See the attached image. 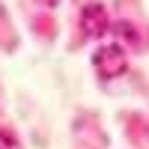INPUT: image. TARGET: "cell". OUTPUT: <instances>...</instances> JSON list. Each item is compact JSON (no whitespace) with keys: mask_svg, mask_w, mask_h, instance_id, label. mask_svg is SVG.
<instances>
[{"mask_svg":"<svg viewBox=\"0 0 149 149\" xmlns=\"http://www.w3.org/2000/svg\"><path fill=\"white\" fill-rule=\"evenodd\" d=\"M93 66H95V74L102 81H113L119 74H125L128 69V54L119 42H110V45H102L93 57Z\"/></svg>","mask_w":149,"mask_h":149,"instance_id":"obj_1","label":"cell"},{"mask_svg":"<svg viewBox=\"0 0 149 149\" xmlns=\"http://www.w3.org/2000/svg\"><path fill=\"white\" fill-rule=\"evenodd\" d=\"M81 30L86 39H95V36H104L110 30V21H107V12L102 3H86L81 9Z\"/></svg>","mask_w":149,"mask_h":149,"instance_id":"obj_2","label":"cell"},{"mask_svg":"<svg viewBox=\"0 0 149 149\" xmlns=\"http://www.w3.org/2000/svg\"><path fill=\"white\" fill-rule=\"evenodd\" d=\"M110 30L116 33V39H125V42L134 45V48L140 45V33H137V27H134V24H128V21H116V24H110Z\"/></svg>","mask_w":149,"mask_h":149,"instance_id":"obj_3","label":"cell"},{"mask_svg":"<svg viewBox=\"0 0 149 149\" xmlns=\"http://www.w3.org/2000/svg\"><path fill=\"white\" fill-rule=\"evenodd\" d=\"M0 149H21V140L9 128H0Z\"/></svg>","mask_w":149,"mask_h":149,"instance_id":"obj_4","label":"cell"},{"mask_svg":"<svg viewBox=\"0 0 149 149\" xmlns=\"http://www.w3.org/2000/svg\"><path fill=\"white\" fill-rule=\"evenodd\" d=\"M42 6H48V9H54V6H60V0H39Z\"/></svg>","mask_w":149,"mask_h":149,"instance_id":"obj_5","label":"cell"}]
</instances>
